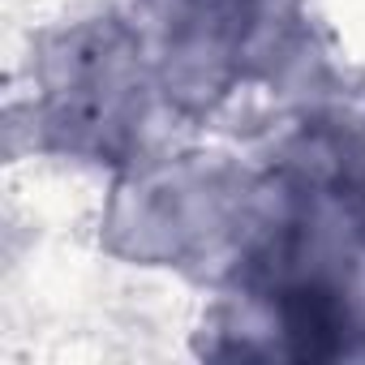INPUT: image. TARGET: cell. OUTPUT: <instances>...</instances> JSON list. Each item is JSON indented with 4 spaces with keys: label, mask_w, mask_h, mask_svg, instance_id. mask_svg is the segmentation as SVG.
<instances>
[{
    "label": "cell",
    "mask_w": 365,
    "mask_h": 365,
    "mask_svg": "<svg viewBox=\"0 0 365 365\" xmlns=\"http://www.w3.org/2000/svg\"><path fill=\"white\" fill-rule=\"evenodd\" d=\"M228 301V356L365 361V112H314L241 194Z\"/></svg>",
    "instance_id": "6da1fadb"
},
{
    "label": "cell",
    "mask_w": 365,
    "mask_h": 365,
    "mask_svg": "<svg viewBox=\"0 0 365 365\" xmlns=\"http://www.w3.org/2000/svg\"><path fill=\"white\" fill-rule=\"evenodd\" d=\"M155 31L163 95L207 116L232 86L258 78L297 26V0H138Z\"/></svg>",
    "instance_id": "7a4b0ae2"
},
{
    "label": "cell",
    "mask_w": 365,
    "mask_h": 365,
    "mask_svg": "<svg viewBox=\"0 0 365 365\" xmlns=\"http://www.w3.org/2000/svg\"><path fill=\"white\" fill-rule=\"evenodd\" d=\"M142 108V39L116 22L65 39L48 78V129L61 133L65 150L120 159L133 146Z\"/></svg>",
    "instance_id": "3957f363"
}]
</instances>
